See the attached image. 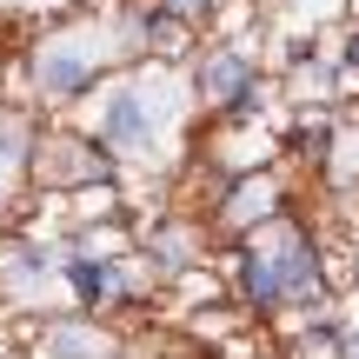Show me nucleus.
<instances>
[{
	"instance_id": "obj_1",
	"label": "nucleus",
	"mask_w": 359,
	"mask_h": 359,
	"mask_svg": "<svg viewBox=\"0 0 359 359\" xmlns=\"http://www.w3.org/2000/svg\"><path fill=\"white\" fill-rule=\"evenodd\" d=\"M253 246L280 266V286H286V306L313 313L326 299V259H320V240H313L299 219H273L266 233H253Z\"/></svg>"
},
{
	"instance_id": "obj_2",
	"label": "nucleus",
	"mask_w": 359,
	"mask_h": 359,
	"mask_svg": "<svg viewBox=\"0 0 359 359\" xmlns=\"http://www.w3.org/2000/svg\"><path fill=\"white\" fill-rule=\"evenodd\" d=\"M193 93H200L213 114H226V120H240V114H253L259 107V74H253V60H246V47H206L200 60H193Z\"/></svg>"
},
{
	"instance_id": "obj_3",
	"label": "nucleus",
	"mask_w": 359,
	"mask_h": 359,
	"mask_svg": "<svg viewBox=\"0 0 359 359\" xmlns=\"http://www.w3.org/2000/svg\"><path fill=\"white\" fill-rule=\"evenodd\" d=\"M233 299H240L246 313H259V320H273V313L286 306L280 266H273V259L259 253L253 240H240V246H233Z\"/></svg>"
},
{
	"instance_id": "obj_4",
	"label": "nucleus",
	"mask_w": 359,
	"mask_h": 359,
	"mask_svg": "<svg viewBox=\"0 0 359 359\" xmlns=\"http://www.w3.org/2000/svg\"><path fill=\"white\" fill-rule=\"evenodd\" d=\"M219 219H226L233 233L246 226V240H253V233H266L273 219H286V200H280V187H273L266 173H253V180H233V187L219 193Z\"/></svg>"
},
{
	"instance_id": "obj_5",
	"label": "nucleus",
	"mask_w": 359,
	"mask_h": 359,
	"mask_svg": "<svg viewBox=\"0 0 359 359\" xmlns=\"http://www.w3.org/2000/svg\"><path fill=\"white\" fill-rule=\"evenodd\" d=\"M87 87H93V53H74V47H40L34 53V93L80 100Z\"/></svg>"
},
{
	"instance_id": "obj_6",
	"label": "nucleus",
	"mask_w": 359,
	"mask_h": 359,
	"mask_svg": "<svg viewBox=\"0 0 359 359\" xmlns=\"http://www.w3.org/2000/svg\"><path fill=\"white\" fill-rule=\"evenodd\" d=\"M200 246H206V226H200V219H160V226L140 240V259L154 273H187L193 259H200Z\"/></svg>"
},
{
	"instance_id": "obj_7",
	"label": "nucleus",
	"mask_w": 359,
	"mask_h": 359,
	"mask_svg": "<svg viewBox=\"0 0 359 359\" xmlns=\"http://www.w3.org/2000/svg\"><path fill=\"white\" fill-rule=\"evenodd\" d=\"M100 140L114 147V154H147V140H154V114L140 107V93H133V87H120L114 100H107V127H100Z\"/></svg>"
},
{
	"instance_id": "obj_8",
	"label": "nucleus",
	"mask_w": 359,
	"mask_h": 359,
	"mask_svg": "<svg viewBox=\"0 0 359 359\" xmlns=\"http://www.w3.org/2000/svg\"><path fill=\"white\" fill-rule=\"evenodd\" d=\"M67 280H74V299L80 306H114V259H93V253H74L67 259Z\"/></svg>"
},
{
	"instance_id": "obj_9",
	"label": "nucleus",
	"mask_w": 359,
	"mask_h": 359,
	"mask_svg": "<svg viewBox=\"0 0 359 359\" xmlns=\"http://www.w3.org/2000/svg\"><path fill=\"white\" fill-rule=\"evenodd\" d=\"M140 47H147V53H160V60H180V53L193 47V27H187V20H173L167 7H147V13H140Z\"/></svg>"
},
{
	"instance_id": "obj_10",
	"label": "nucleus",
	"mask_w": 359,
	"mask_h": 359,
	"mask_svg": "<svg viewBox=\"0 0 359 359\" xmlns=\"http://www.w3.org/2000/svg\"><path fill=\"white\" fill-rule=\"evenodd\" d=\"M286 154H293V160H306V167H320V160L333 154V120H326V114L293 120V133H286Z\"/></svg>"
},
{
	"instance_id": "obj_11",
	"label": "nucleus",
	"mask_w": 359,
	"mask_h": 359,
	"mask_svg": "<svg viewBox=\"0 0 359 359\" xmlns=\"http://www.w3.org/2000/svg\"><path fill=\"white\" fill-rule=\"evenodd\" d=\"M47 353L53 359H107V333H93V326H80V320H60L47 333Z\"/></svg>"
},
{
	"instance_id": "obj_12",
	"label": "nucleus",
	"mask_w": 359,
	"mask_h": 359,
	"mask_svg": "<svg viewBox=\"0 0 359 359\" xmlns=\"http://www.w3.org/2000/svg\"><path fill=\"white\" fill-rule=\"evenodd\" d=\"M154 7H167L173 20H187V27H206L219 13V0H154Z\"/></svg>"
},
{
	"instance_id": "obj_13",
	"label": "nucleus",
	"mask_w": 359,
	"mask_h": 359,
	"mask_svg": "<svg viewBox=\"0 0 359 359\" xmlns=\"http://www.w3.org/2000/svg\"><path fill=\"white\" fill-rule=\"evenodd\" d=\"M339 60H346V67H359V27H353L346 40H339Z\"/></svg>"
},
{
	"instance_id": "obj_14",
	"label": "nucleus",
	"mask_w": 359,
	"mask_h": 359,
	"mask_svg": "<svg viewBox=\"0 0 359 359\" xmlns=\"http://www.w3.org/2000/svg\"><path fill=\"white\" fill-rule=\"evenodd\" d=\"M339 359H359V333H346V339H339Z\"/></svg>"
}]
</instances>
